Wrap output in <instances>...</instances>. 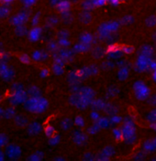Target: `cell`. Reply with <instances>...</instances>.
Instances as JSON below:
<instances>
[{
    "label": "cell",
    "instance_id": "cell-1",
    "mask_svg": "<svg viewBox=\"0 0 156 161\" xmlns=\"http://www.w3.org/2000/svg\"><path fill=\"white\" fill-rule=\"evenodd\" d=\"M121 129L122 131V139H124L126 143L133 144L135 142V125H134V122L132 118H126Z\"/></svg>",
    "mask_w": 156,
    "mask_h": 161
},
{
    "label": "cell",
    "instance_id": "cell-2",
    "mask_svg": "<svg viewBox=\"0 0 156 161\" xmlns=\"http://www.w3.org/2000/svg\"><path fill=\"white\" fill-rule=\"evenodd\" d=\"M133 92L136 98L139 100H146L150 96V89L147 85L141 80H137L133 84Z\"/></svg>",
    "mask_w": 156,
    "mask_h": 161
},
{
    "label": "cell",
    "instance_id": "cell-3",
    "mask_svg": "<svg viewBox=\"0 0 156 161\" xmlns=\"http://www.w3.org/2000/svg\"><path fill=\"white\" fill-rule=\"evenodd\" d=\"M152 61V58L143 56L142 54H139L137 61L135 62V70L138 72H146L149 69L150 62Z\"/></svg>",
    "mask_w": 156,
    "mask_h": 161
},
{
    "label": "cell",
    "instance_id": "cell-4",
    "mask_svg": "<svg viewBox=\"0 0 156 161\" xmlns=\"http://www.w3.org/2000/svg\"><path fill=\"white\" fill-rule=\"evenodd\" d=\"M106 54L110 60H119V59L121 58L123 52L121 51V49L119 46L112 43L108 47Z\"/></svg>",
    "mask_w": 156,
    "mask_h": 161
},
{
    "label": "cell",
    "instance_id": "cell-5",
    "mask_svg": "<svg viewBox=\"0 0 156 161\" xmlns=\"http://www.w3.org/2000/svg\"><path fill=\"white\" fill-rule=\"evenodd\" d=\"M99 72L98 68L95 65H90L88 67H84L82 69H80L78 74L80 78H85V77H89V76H92V75L97 74Z\"/></svg>",
    "mask_w": 156,
    "mask_h": 161
},
{
    "label": "cell",
    "instance_id": "cell-6",
    "mask_svg": "<svg viewBox=\"0 0 156 161\" xmlns=\"http://www.w3.org/2000/svg\"><path fill=\"white\" fill-rule=\"evenodd\" d=\"M73 139H74V142L76 144L82 145L86 142V140H87V136L80 130H77L76 132H74Z\"/></svg>",
    "mask_w": 156,
    "mask_h": 161
},
{
    "label": "cell",
    "instance_id": "cell-7",
    "mask_svg": "<svg viewBox=\"0 0 156 161\" xmlns=\"http://www.w3.org/2000/svg\"><path fill=\"white\" fill-rule=\"evenodd\" d=\"M106 102H104L103 100L99 99V100H94L91 102V108L92 110H96V111H100V110H103L104 107L106 105Z\"/></svg>",
    "mask_w": 156,
    "mask_h": 161
},
{
    "label": "cell",
    "instance_id": "cell-8",
    "mask_svg": "<svg viewBox=\"0 0 156 161\" xmlns=\"http://www.w3.org/2000/svg\"><path fill=\"white\" fill-rule=\"evenodd\" d=\"M92 55L95 59H100L102 57H104L105 54H106V50L103 49L102 47H95L94 49H92Z\"/></svg>",
    "mask_w": 156,
    "mask_h": 161
},
{
    "label": "cell",
    "instance_id": "cell-9",
    "mask_svg": "<svg viewBox=\"0 0 156 161\" xmlns=\"http://www.w3.org/2000/svg\"><path fill=\"white\" fill-rule=\"evenodd\" d=\"M153 53H154L153 49L152 48V46H149V45L143 46L141 49V50H140V54L146 56V57H150V58H152L153 56Z\"/></svg>",
    "mask_w": 156,
    "mask_h": 161
},
{
    "label": "cell",
    "instance_id": "cell-10",
    "mask_svg": "<svg viewBox=\"0 0 156 161\" xmlns=\"http://www.w3.org/2000/svg\"><path fill=\"white\" fill-rule=\"evenodd\" d=\"M79 40H80V42H83V43L91 45L95 41V38L90 33H84V34H82L81 36H80Z\"/></svg>",
    "mask_w": 156,
    "mask_h": 161
},
{
    "label": "cell",
    "instance_id": "cell-11",
    "mask_svg": "<svg viewBox=\"0 0 156 161\" xmlns=\"http://www.w3.org/2000/svg\"><path fill=\"white\" fill-rule=\"evenodd\" d=\"M97 124L99 125V126L101 128H108L109 126H111L110 118L109 117H100L98 120L96 121Z\"/></svg>",
    "mask_w": 156,
    "mask_h": 161
},
{
    "label": "cell",
    "instance_id": "cell-12",
    "mask_svg": "<svg viewBox=\"0 0 156 161\" xmlns=\"http://www.w3.org/2000/svg\"><path fill=\"white\" fill-rule=\"evenodd\" d=\"M129 72H130V70H129L127 65L124 67H121V68H120L119 72H118V78H119L121 80H124L128 78Z\"/></svg>",
    "mask_w": 156,
    "mask_h": 161
},
{
    "label": "cell",
    "instance_id": "cell-13",
    "mask_svg": "<svg viewBox=\"0 0 156 161\" xmlns=\"http://www.w3.org/2000/svg\"><path fill=\"white\" fill-rule=\"evenodd\" d=\"M90 49V44H86L83 42H79L77 45H75L74 50L77 52H86Z\"/></svg>",
    "mask_w": 156,
    "mask_h": 161
},
{
    "label": "cell",
    "instance_id": "cell-14",
    "mask_svg": "<svg viewBox=\"0 0 156 161\" xmlns=\"http://www.w3.org/2000/svg\"><path fill=\"white\" fill-rule=\"evenodd\" d=\"M100 154L103 155L105 158H107L109 159L110 158H111L112 156L115 154V149L111 146H108V147H104L103 149H102V151H101Z\"/></svg>",
    "mask_w": 156,
    "mask_h": 161
},
{
    "label": "cell",
    "instance_id": "cell-15",
    "mask_svg": "<svg viewBox=\"0 0 156 161\" xmlns=\"http://www.w3.org/2000/svg\"><path fill=\"white\" fill-rule=\"evenodd\" d=\"M104 112H106V114H108L110 115H115L116 113L118 112L117 108L113 105V104H111L110 103H107L105 107H104V109H103Z\"/></svg>",
    "mask_w": 156,
    "mask_h": 161
},
{
    "label": "cell",
    "instance_id": "cell-16",
    "mask_svg": "<svg viewBox=\"0 0 156 161\" xmlns=\"http://www.w3.org/2000/svg\"><path fill=\"white\" fill-rule=\"evenodd\" d=\"M143 148L146 152H153L156 149V146H155L153 140H150V141L148 140V141H146L144 143Z\"/></svg>",
    "mask_w": 156,
    "mask_h": 161
},
{
    "label": "cell",
    "instance_id": "cell-17",
    "mask_svg": "<svg viewBox=\"0 0 156 161\" xmlns=\"http://www.w3.org/2000/svg\"><path fill=\"white\" fill-rule=\"evenodd\" d=\"M107 27H108L109 30L111 32V33H114L118 29H119L120 27V23L117 22V21H111V22H107Z\"/></svg>",
    "mask_w": 156,
    "mask_h": 161
},
{
    "label": "cell",
    "instance_id": "cell-18",
    "mask_svg": "<svg viewBox=\"0 0 156 161\" xmlns=\"http://www.w3.org/2000/svg\"><path fill=\"white\" fill-rule=\"evenodd\" d=\"M80 21H81L82 23L84 24H89L90 21H91V15L89 12H82L81 15H80Z\"/></svg>",
    "mask_w": 156,
    "mask_h": 161
},
{
    "label": "cell",
    "instance_id": "cell-19",
    "mask_svg": "<svg viewBox=\"0 0 156 161\" xmlns=\"http://www.w3.org/2000/svg\"><path fill=\"white\" fill-rule=\"evenodd\" d=\"M112 136H113L116 140H121L122 139V131L120 128H114L112 130Z\"/></svg>",
    "mask_w": 156,
    "mask_h": 161
},
{
    "label": "cell",
    "instance_id": "cell-20",
    "mask_svg": "<svg viewBox=\"0 0 156 161\" xmlns=\"http://www.w3.org/2000/svg\"><path fill=\"white\" fill-rule=\"evenodd\" d=\"M109 118H110V121H111V125H118V124H120V123L121 122V120H122L121 117L119 116V115H117L116 114L111 115Z\"/></svg>",
    "mask_w": 156,
    "mask_h": 161
},
{
    "label": "cell",
    "instance_id": "cell-21",
    "mask_svg": "<svg viewBox=\"0 0 156 161\" xmlns=\"http://www.w3.org/2000/svg\"><path fill=\"white\" fill-rule=\"evenodd\" d=\"M133 21H134V18L132 17V16L126 15V16H124V17L121 18V23L124 24V25H130V24H132L133 22Z\"/></svg>",
    "mask_w": 156,
    "mask_h": 161
},
{
    "label": "cell",
    "instance_id": "cell-22",
    "mask_svg": "<svg viewBox=\"0 0 156 161\" xmlns=\"http://www.w3.org/2000/svg\"><path fill=\"white\" fill-rule=\"evenodd\" d=\"M147 120L150 123H154L156 122V108L153 109L149 114L147 115Z\"/></svg>",
    "mask_w": 156,
    "mask_h": 161
},
{
    "label": "cell",
    "instance_id": "cell-23",
    "mask_svg": "<svg viewBox=\"0 0 156 161\" xmlns=\"http://www.w3.org/2000/svg\"><path fill=\"white\" fill-rule=\"evenodd\" d=\"M100 129V127L99 125L95 122L92 126H91L90 127H89L88 132H89L90 134H91V135H95V134H97V133L99 132Z\"/></svg>",
    "mask_w": 156,
    "mask_h": 161
},
{
    "label": "cell",
    "instance_id": "cell-24",
    "mask_svg": "<svg viewBox=\"0 0 156 161\" xmlns=\"http://www.w3.org/2000/svg\"><path fill=\"white\" fill-rule=\"evenodd\" d=\"M114 66H115V64L111 61H107L102 63V68L105 70H111L112 68H114Z\"/></svg>",
    "mask_w": 156,
    "mask_h": 161
},
{
    "label": "cell",
    "instance_id": "cell-25",
    "mask_svg": "<svg viewBox=\"0 0 156 161\" xmlns=\"http://www.w3.org/2000/svg\"><path fill=\"white\" fill-rule=\"evenodd\" d=\"M145 158H146V151H140L134 156L135 160H143Z\"/></svg>",
    "mask_w": 156,
    "mask_h": 161
},
{
    "label": "cell",
    "instance_id": "cell-26",
    "mask_svg": "<svg viewBox=\"0 0 156 161\" xmlns=\"http://www.w3.org/2000/svg\"><path fill=\"white\" fill-rule=\"evenodd\" d=\"M118 89L115 88V87H111L109 90H108V93H107V96L108 97H114V96L118 93Z\"/></svg>",
    "mask_w": 156,
    "mask_h": 161
},
{
    "label": "cell",
    "instance_id": "cell-27",
    "mask_svg": "<svg viewBox=\"0 0 156 161\" xmlns=\"http://www.w3.org/2000/svg\"><path fill=\"white\" fill-rule=\"evenodd\" d=\"M146 25L148 27H154L156 26V18L155 17H150L146 19Z\"/></svg>",
    "mask_w": 156,
    "mask_h": 161
},
{
    "label": "cell",
    "instance_id": "cell-28",
    "mask_svg": "<svg viewBox=\"0 0 156 161\" xmlns=\"http://www.w3.org/2000/svg\"><path fill=\"white\" fill-rule=\"evenodd\" d=\"M121 49V51L123 53H125V54H132L133 52V48L131 46H123Z\"/></svg>",
    "mask_w": 156,
    "mask_h": 161
},
{
    "label": "cell",
    "instance_id": "cell-29",
    "mask_svg": "<svg viewBox=\"0 0 156 161\" xmlns=\"http://www.w3.org/2000/svg\"><path fill=\"white\" fill-rule=\"evenodd\" d=\"M75 124L79 127H82L85 126V121L81 116H78L76 117V119H75Z\"/></svg>",
    "mask_w": 156,
    "mask_h": 161
},
{
    "label": "cell",
    "instance_id": "cell-30",
    "mask_svg": "<svg viewBox=\"0 0 156 161\" xmlns=\"http://www.w3.org/2000/svg\"><path fill=\"white\" fill-rule=\"evenodd\" d=\"M100 117V114L98 113V111H96V110H93L92 112H91V114H90V118L92 119L94 122H96L97 120L99 119V118Z\"/></svg>",
    "mask_w": 156,
    "mask_h": 161
},
{
    "label": "cell",
    "instance_id": "cell-31",
    "mask_svg": "<svg viewBox=\"0 0 156 161\" xmlns=\"http://www.w3.org/2000/svg\"><path fill=\"white\" fill-rule=\"evenodd\" d=\"M84 159L85 160H95L97 159V156L92 154V153H86L84 156Z\"/></svg>",
    "mask_w": 156,
    "mask_h": 161
},
{
    "label": "cell",
    "instance_id": "cell-32",
    "mask_svg": "<svg viewBox=\"0 0 156 161\" xmlns=\"http://www.w3.org/2000/svg\"><path fill=\"white\" fill-rule=\"evenodd\" d=\"M117 66H119L120 68H121V67H124V66H126L127 64H126V61H124V60H121V59H120L119 61H117Z\"/></svg>",
    "mask_w": 156,
    "mask_h": 161
},
{
    "label": "cell",
    "instance_id": "cell-33",
    "mask_svg": "<svg viewBox=\"0 0 156 161\" xmlns=\"http://www.w3.org/2000/svg\"><path fill=\"white\" fill-rule=\"evenodd\" d=\"M149 69L152 70V71H155L156 70V61H151L150 65H149Z\"/></svg>",
    "mask_w": 156,
    "mask_h": 161
},
{
    "label": "cell",
    "instance_id": "cell-34",
    "mask_svg": "<svg viewBox=\"0 0 156 161\" xmlns=\"http://www.w3.org/2000/svg\"><path fill=\"white\" fill-rule=\"evenodd\" d=\"M60 42H62V45H63L64 47H67V46L69 45V41H68L67 39H61V40H60Z\"/></svg>",
    "mask_w": 156,
    "mask_h": 161
},
{
    "label": "cell",
    "instance_id": "cell-35",
    "mask_svg": "<svg viewBox=\"0 0 156 161\" xmlns=\"http://www.w3.org/2000/svg\"><path fill=\"white\" fill-rule=\"evenodd\" d=\"M150 102H151V104H153V105L156 106V95H153V97L151 98Z\"/></svg>",
    "mask_w": 156,
    "mask_h": 161
},
{
    "label": "cell",
    "instance_id": "cell-36",
    "mask_svg": "<svg viewBox=\"0 0 156 161\" xmlns=\"http://www.w3.org/2000/svg\"><path fill=\"white\" fill-rule=\"evenodd\" d=\"M150 127L152 128V129H153V131H155V132H156V122H154V123H151Z\"/></svg>",
    "mask_w": 156,
    "mask_h": 161
},
{
    "label": "cell",
    "instance_id": "cell-37",
    "mask_svg": "<svg viewBox=\"0 0 156 161\" xmlns=\"http://www.w3.org/2000/svg\"><path fill=\"white\" fill-rule=\"evenodd\" d=\"M153 79L154 82H156V70L153 71Z\"/></svg>",
    "mask_w": 156,
    "mask_h": 161
},
{
    "label": "cell",
    "instance_id": "cell-38",
    "mask_svg": "<svg viewBox=\"0 0 156 161\" xmlns=\"http://www.w3.org/2000/svg\"><path fill=\"white\" fill-rule=\"evenodd\" d=\"M153 40L156 41V32H155V33L153 34Z\"/></svg>",
    "mask_w": 156,
    "mask_h": 161
}]
</instances>
